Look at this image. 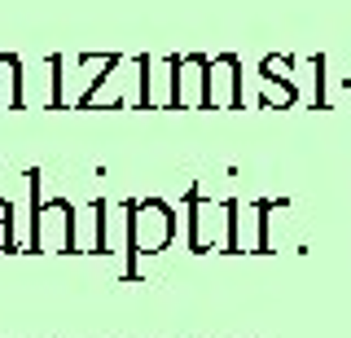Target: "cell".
<instances>
[{"mask_svg":"<svg viewBox=\"0 0 351 338\" xmlns=\"http://www.w3.org/2000/svg\"><path fill=\"white\" fill-rule=\"evenodd\" d=\"M0 250H18V237H14L9 224H0Z\"/></svg>","mask_w":351,"mask_h":338,"instance_id":"cell-10","label":"cell"},{"mask_svg":"<svg viewBox=\"0 0 351 338\" xmlns=\"http://www.w3.org/2000/svg\"><path fill=\"white\" fill-rule=\"evenodd\" d=\"M184 220H189V250L206 255V250L228 246V220H233V198L211 202L197 193V184L184 193Z\"/></svg>","mask_w":351,"mask_h":338,"instance_id":"cell-3","label":"cell"},{"mask_svg":"<svg viewBox=\"0 0 351 338\" xmlns=\"http://www.w3.org/2000/svg\"><path fill=\"white\" fill-rule=\"evenodd\" d=\"M27 184H31V250L71 255L75 250V224H80V206H75L71 198L40 202V171H27Z\"/></svg>","mask_w":351,"mask_h":338,"instance_id":"cell-2","label":"cell"},{"mask_svg":"<svg viewBox=\"0 0 351 338\" xmlns=\"http://www.w3.org/2000/svg\"><path fill=\"white\" fill-rule=\"evenodd\" d=\"M123 211V255L128 268L123 277H141V259L162 255L176 242V206L162 198H132L119 206Z\"/></svg>","mask_w":351,"mask_h":338,"instance_id":"cell-1","label":"cell"},{"mask_svg":"<svg viewBox=\"0 0 351 338\" xmlns=\"http://www.w3.org/2000/svg\"><path fill=\"white\" fill-rule=\"evenodd\" d=\"M206 106L211 110H241V62L237 53H219L206 67Z\"/></svg>","mask_w":351,"mask_h":338,"instance_id":"cell-5","label":"cell"},{"mask_svg":"<svg viewBox=\"0 0 351 338\" xmlns=\"http://www.w3.org/2000/svg\"><path fill=\"white\" fill-rule=\"evenodd\" d=\"M49 71H53V97H49V110H66V93H62V80H66V58L62 53H53L49 58Z\"/></svg>","mask_w":351,"mask_h":338,"instance_id":"cell-9","label":"cell"},{"mask_svg":"<svg viewBox=\"0 0 351 338\" xmlns=\"http://www.w3.org/2000/svg\"><path fill=\"white\" fill-rule=\"evenodd\" d=\"M294 80H259V106L263 110H290L294 106Z\"/></svg>","mask_w":351,"mask_h":338,"instance_id":"cell-7","label":"cell"},{"mask_svg":"<svg viewBox=\"0 0 351 338\" xmlns=\"http://www.w3.org/2000/svg\"><path fill=\"white\" fill-rule=\"evenodd\" d=\"M206 53H171V110H206Z\"/></svg>","mask_w":351,"mask_h":338,"instance_id":"cell-4","label":"cell"},{"mask_svg":"<svg viewBox=\"0 0 351 338\" xmlns=\"http://www.w3.org/2000/svg\"><path fill=\"white\" fill-rule=\"evenodd\" d=\"M22 58L18 53H0V110H27V93H22Z\"/></svg>","mask_w":351,"mask_h":338,"instance_id":"cell-6","label":"cell"},{"mask_svg":"<svg viewBox=\"0 0 351 338\" xmlns=\"http://www.w3.org/2000/svg\"><path fill=\"white\" fill-rule=\"evenodd\" d=\"M294 67H299V58H290V53H268V58L259 62V80H294Z\"/></svg>","mask_w":351,"mask_h":338,"instance_id":"cell-8","label":"cell"},{"mask_svg":"<svg viewBox=\"0 0 351 338\" xmlns=\"http://www.w3.org/2000/svg\"><path fill=\"white\" fill-rule=\"evenodd\" d=\"M0 224L14 228V202H9V198H0Z\"/></svg>","mask_w":351,"mask_h":338,"instance_id":"cell-11","label":"cell"}]
</instances>
